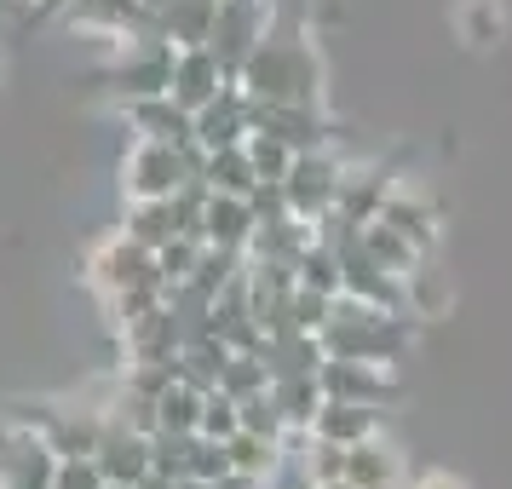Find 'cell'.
<instances>
[{
  "label": "cell",
  "mask_w": 512,
  "mask_h": 489,
  "mask_svg": "<svg viewBox=\"0 0 512 489\" xmlns=\"http://www.w3.org/2000/svg\"><path fill=\"white\" fill-rule=\"evenodd\" d=\"M225 449H231V466L236 472H248V478H271V472L282 466V438L236 432V438H225Z\"/></svg>",
  "instance_id": "cell-27"
},
{
  "label": "cell",
  "mask_w": 512,
  "mask_h": 489,
  "mask_svg": "<svg viewBox=\"0 0 512 489\" xmlns=\"http://www.w3.org/2000/svg\"><path fill=\"white\" fill-rule=\"evenodd\" d=\"M271 403L282 409L288 426H311L323 409V386H317V374H271Z\"/></svg>",
  "instance_id": "cell-22"
},
{
  "label": "cell",
  "mask_w": 512,
  "mask_h": 489,
  "mask_svg": "<svg viewBox=\"0 0 512 489\" xmlns=\"http://www.w3.org/2000/svg\"><path fill=\"white\" fill-rule=\"evenodd\" d=\"M196 259H202V236H173V242L156 248V271L167 277V288H185Z\"/></svg>",
  "instance_id": "cell-31"
},
{
  "label": "cell",
  "mask_w": 512,
  "mask_h": 489,
  "mask_svg": "<svg viewBox=\"0 0 512 489\" xmlns=\"http://www.w3.org/2000/svg\"><path fill=\"white\" fill-rule=\"evenodd\" d=\"M254 225H259L254 196H225V190H208V208H202V242L231 248V254H248Z\"/></svg>",
  "instance_id": "cell-12"
},
{
  "label": "cell",
  "mask_w": 512,
  "mask_h": 489,
  "mask_svg": "<svg viewBox=\"0 0 512 489\" xmlns=\"http://www.w3.org/2000/svg\"><path fill=\"white\" fill-rule=\"evenodd\" d=\"M323 397H346V403H369V409H392L403 386H397L392 363H369V357H328L317 369Z\"/></svg>",
  "instance_id": "cell-6"
},
{
  "label": "cell",
  "mask_w": 512,
  "mask_h": 489,
  "mask_svg": "<svg viewBox=\"0 0 512 489\" xmlns=\"http://www.w3.org/2000/svg\"><path fill=\"white\" fill-rule=\"evenodd\" d=\"M501 35V12H489V0H472V12H466V41L472 47H489Z\"/></svg>",
  "instance_id": "cell-35"
},
{
  "label": "cell",
  "mask_w": 512,
  "mask_h": 489,
  "mask_svg": "<svg viewBox=\"0 0 512 489\" xmlns=\"http://www.w3.org/2000/svg\"><path fill=\"white\" fill-rule=\"evenodd\" d=\"M242 403V432H259V438H282L288 432V420H282V409L271 403V386L254 397H236Z\"/></svg>",
  "instance_id": "cell-32"
},
{
  "label": "cell",
  "mask_w": 512,
  "mask_h": 489,
  "mask_svg": "<svg viewBox=\"0 0 512 489\" xmlns=\"http://www.w3.org/2000/svg\"><path fill=\"white\" fill-rule=\"evenodd\" d=\"M236 81L248 87V98H265V104H323V64H317L305 29H282V35L271 29L248 52Z\"/></svg>",
  "instance_id": "cell-1"
},
{
  "label": "cell",
  "mask_w": 512,
  "mask_h": 489,
  "mask_svg": "<svg viewBox=\"0 0 512 489\" xmlns=\"http://www.w3.org/2000/svg\"><path fill=\"white\" fill-rule=\"evenodd\" d=\"M110 489H139V484H110Z\"/></svg>",
  "instance_id": "cell-41"
},
{
  "label": "cell",
  "mask_w": 512,
  "mask_h": 489,
  "mask_svg": "<svg viewBox=\"0 0 512 489\" xmlns=\"http://www.w3.org/2000/svg\"><path fill=\"white\" fill-rule=\"evenodd\" d=\"M173 58H179V47H173V41H162L156 29L127 35V41H121V58L110 64V81H116L121 104L167 93V87H173Z\"/></svg>",
  "instance_id": "cell-4"
},
{
  "label": "cell",
  "mask_w": 512,
  "mask_h": 489,
  "mask_svg": "<svg viewBox=\"0 0 512 489\" xmlns=\"http://www.w3.org/2000/svg\"><path fill=\"white\" fill-rule=\"evenodd\" d=\"M317 489H351V484H346V478H334V484H317Z\"/></svg>",
  "instance_id": "cell-39"
},
{
  "label": "cell",
  "mask_w": 512,
  "mask_h": 489,
  "mask_svg": "<svg viewBox=\"0 0 512 489\" xmlns=\"http://www.w3.org/2000/svg\"><path fill=\"white\" fill-rule=\"evenodd\" d=\"M225 81H236V75L219 64V52L213 47H185L179 58H173V87H167V93L179 98L185 110H202L208 98H219Z\"/></svg>",
  "instance_id": "cell-13"
},
{
  "label": "cell",
  "mask_w": 512,
  "mask_h": 489,
  "mask_svg": "<svg viewBox=\"0 0 512 489\" xmlns=\"http://www.w3.org/2000/svg\"><path fill=\"white\" fill-rule=\"evenodd\" d=\"M294 271H300V282H305V288H317V294H328V300H334V294L346 288V271H340V254H334L328 242H311V248L300 254V265H294Z\"/></svg>",
  "instance_id": "cell-28"
},
{
  "label": "cell",
  "mask_w": 512,
  "mask_h": 489,
  "mask_svg": "<svg viewBox=\"0 0 512 489\" xmlns=\"http://www.w3.org/2000/svg\"><path fill=\"white\" fill-rule=\"evenodd\" d=\"M41 6H64V0H41Z\"/></svg>",
  "instance_id": "cell-42"
},
{
  "label": "cell",
  "mask_w": 512,
  "mask_h": 489,
  "mask_svg": "<svg viewBox=\"0 0 512 489\" xmlns=\"http://www.w3.org/2000/svg\"><path fill=\"white\" fill-rule=\"evenodd\" d=\"M248 133H254V98L242 81H225L219 98L196 110V139H202V150H225V144H242Z\"/></svg>",
  "instance_id": "cell-9"
},
{
  "label": "cell",
  "mask_w": 512,
  "mask_h": 489,
  "mask_svg": "<svg viewBox=\"0 0 512 489\" xmlns=\"http://www.w3.org/2000/svg\"><path fill=\"white\" fill-rule=\"evenodd\" d=\"M196 432L202 438H213V443H225V438H236L242 432V403H236L231 392H202V420H196Z\"/></svg>",
  "instance_id": "cell-30"
},
{
  "label": "cell",
  "mask_w": 512,
  "mask_h": 489,
  "mask_svg": "<svg viewBox=\"0 0 512 489\" xmlns=\"http://www.w3.org/2000/svg\"><path fill=\"white\" fill-rule=\"evenodd\" d=\"M397 478H403V461H397V449L380 432L346 449V484L351 489H397Z\"/></svg>",
  "instance_id": "cell-19"
},
{
  "label": "cell",
  "mask_w": 512,
  "mask_h": 489,
  "mask_svg": "<svg viewBox=\"0 0 512 489\" xmlns=\"http://www.w3.org/2000/svg\"><path fill=\"white\" fill-rule=\"evenodd\" d=\"M317 334H323L328 357L397 363V357L409 351V340H415V323H409V311H386V305L334 294V305H328V323L317 328Z\"/></svg>",
  "instance_id": "cell-2"
},
{
  "label": "cell",
  "mask_w": 512,
  "mask_h": 489,
  "mask_svg": "<svg viewBox=\"0 0 512 489\" xmlns=\"http://www.w3.org/2000/svg\"><path fill=\"white\" fill-rule=\"evenodd\" d=\"M254 127L288 139L294 150H328V121L317 104H265V98H254Z\"/></svg>",
  "instance_id": "cell-14"
},
{
  "label": "cell",
  "mask_w": 512,
  "mask_h": 489,
  "mask_svg": "<svg viewBox=\"0 0 512 489\" xmlns=\"http://www.w3.org/2000/svg\"><path fill=\"white\" fill-rule=\"evenodd\" d=\"M121 231L133 236V242H144V248H162V242H173L179 231V213H173V196H156V202H127V225Z\"/></svg>",
  "instance_id": "cell-23"
},
{
  "label": "cell",
  "mask_w": 512,
  "mask_h": 489,
  "mask_svg": "<svg viewBox=\"0 0 512 489\" xmlns=\"http://www.w3.org/2000/svg\"><path fill=\"white\" fill-rule=\"evenodd\" d=\"M380 415L386 409H369V403H346V397H323V409H317V420H311V438L323 443H363L380 432Z\"/></svg>",
  "instance_id": "cell-17"
},
{
  "label": "cell",
  "mask_w": 512,
  "mask_h": 489,
  "mask_svg": "<svg viewBox=\"0 0 512 489\" xmlns=\"http://www.w3.org/2000/svg\"><path fill=\"white\" fill-rule=\"evenodd\" d=\"M340 179H346V167L334 162L328 150H300L294 167H288V179H282V196H288V208L300 213V219L317 225L340 202Z\"/></svg>",
  "instance_id": "cell-8"
},
{
  "label": "cell",
  "mask_w": 512,
  "mask_h": 489,
  "mask_svg": "<svg viewBox=\"0 0 512 489\" xmlns=\"http://www.w3.org/2000/svg\"><path fill=\"white\" fill-rule=\"evenodd\" d=\"M392 185L397 179L386 173V167H346V179H340V202H334V208L346 213V219H357V225H369V219H380Z\"/></svg>",
  "instance_id": "cell-20"
},
{
  "label": "cell",
  "mask_w": 512,
  "mask_h": 489,
  "mask_svg": "<svg viewBox=\"0 0 512 489\" xmlns=\"http://www.w3.org/2000/svg\"><path fill=\"white\" fill-rule=\"evenodd\" d=\"M208 190H225V196H254L259 173L248 162V144H225V150H208Z\"/></svg>",
  "instance_id": "cell-24"
},
{
  "label": "cell",
  "mask_w": 512,
  "mask_h": 489,
  "mask_svg": "<svg viewBox=\"0 0 512 489\" xmlns=\"http://www.w3.org/2000/svg\"><path fill=\"white\" fill-rule=\"evenodd\" d=\"M403 311L420 317V323H432V317L449 311V277L432 265V254H420L415 265L403 271Z\"/></svg>",
  "instance_id": "cell-21"
},
{
  "label": "cell",
  "mask_w": 512,
  "mask_h": 489,
  "mask_svg": "<svg viewBox=\"0 0 512 489\" xmlns=\"http://www.w3.org/2000/svg\"><path fill=\"white\" fill-rule=\"evenodd\" d=\"M357 242H363V254H369V259H380V265H386V271H397V277H403V271H409V265L420 259V248H415V242H409L403 231H392L386 219H369Z\"/></svg>",
  "instance_id": "cell-25"
},
{
  "label": "cell",
  "mask_w": 512,
  "mask_h": 489,
  "mask_svg": "<svg viewBox=\"0 0 512 489\" xmlns=\"http://www.w3.org/2000/svg\"><path fill=\"white\" fill-rule=\"evenodd\" d=\"M64 24H70V29H87V35L127 41V35L156 29V12H150L144 0H64Z\"/></svg>",
  "instance_id": "cell-10"
},
{
  "label": "cell",
  "mask_w": 512,
  "mask_h": 489,
  "mask_svg": "<svg viewBox=\"0 0 512 489\" xmlns=\"http://www.w3.org/2000/svg\"><path fill=\"white\" fill-rule=\"evenodd\" d=\"M179 185H185L179 144L133 139V150L121 156V196H127V202H156V196H173Z\"/></svg>",
  "instance_id": "cell-5"
},
{
  "label": "cell",
  "mask_w": 512,
  "mask_h": 489,
  "mask_svg": "<svg viewBox=\"0 0 512 489\" xmlns=\"http://www.w3.org/2000/svg\"><path fill=\"white\" fill-rule=\"evenodd\" d=\"M52 489H110V478H104L98 455H58Z\"/></svg>",
  "instance_id": "cell-33"
},
{
  "label": "cell",
  "mask_w": 512,
  "mask_h": 489,
  "mask_svg": "<svg viewBox=\"0 0 512 489\" xmlns=\"http://www.w3.org/2000/svg\"><path fill=\"white\" fill-rule=\"evenodd\" d=\"M242 144H248V162H254L259 185H282V179H288V167H294V156H300V150H294L288 139L265 133V127H254V133H248Z\"/></svg>",
  "instance_id": "cell-26"
},
{
  "label": "cell",
  "mask_w": 512,
  "mask_h": 489,
  "mask_svg": "<svg viewBox=\"0 0 512 489\" xmlns=\"http://www.w3.org/2000/svg\"><path fill=\"white\" fill-rule=\"evenodd\" d=\"M127 121H133L139 139H162V144H190L196 139V110H185L173 93L133 98V104H127Z\"/></svg>",
  "instance_id": "cell-15"
},
{
  "label": "cell",
  "mask_w": 512,
  "mask_h": 489,
  "mask_svg": "<svg viewBox=\"0 0 512 489\" xmlns=\"http://www.w3.org/2000/svg\"><path fill=\"white\" fill-rule=\"evenodd\" d=\"M144 6H150V12H162V6H167V0H144Z\"/></svg>",
  "instance_id": "cell-40"
},
{
  "label": "cell",
  "mask_w": 512,
  "mask_h": 489,
  "mask_svg": "<svg viewBox=\"0 0 512 489\" xmlns=\"http://www.w3.org/2000/svg\"><path fill=\"white\" fill-rule=\"evenodd\" d=\"M271 0H219V18H213V35H208V47L219 52V64L225 70H242L248 64V52L271 35Z\"/></svg>",
  "instance_id": "cell-7"
},
{
  "label": "cell",
  "mask_w": 512,
  "mask_h": 489,
  "mask_svg": "<svg viewBox=\"0 0 512 489\" xmlns=\"http://www.w3.org/2000/svg\"><path fill=\"white\" fill-rule=\"evenodd\" d=\"M98 466H104L110 484H139V478L156 472V466H150V438L133 432V426H121V420H110V432L98 443Z\"/></svg>",
  "instance_id": "cell-16"
},
{
  "label": "cell",
  "mask_w": 512,
  "mask_h": 489,
  "mask_svg": "<svg viewBox=\"0 0 512 489\" xmlns=\"http://www.w3.org/2000/svg\"><path fill=\"white\" fill-rule=\"evenodd\" d=\"M213 489H265V478H248V472H225V478H213Z\"/></svg>",
  "instance_id": "cell-36"
},
{
  "label": "cell",
  "mask_w": 512,
  "mask_h": 489,
  "mask_svg": "<svg viewBox=\"0 0 512 489\" xmlns=\"http://www.w3.org/2000/svg\"><path fill=\"white\" fill-rule=\"evenodd\" d=\"M156 415H162V432H196L202 420V392L190 380H173L162 397H156Z\"/></svg>",
  "instance_id": "cell-29"
},
{
  "label": "cell",
  "mask_w": 512,
  "mask_h": 489,
  "mask_svg": "<svg viewBox=\"0 0 512 489\" xmlns=\"http://www.w3.org/2000/svg\"><path fill=\"white\" fill-rule=\"evenodd\" d=\"M173 489H213L208 478H173Z\"/></svg>",
  "instance_id": "cell-38"
},
{
  "label": "cell",
  "mask_w": 512,
  "mask_h": 489,
  "mask_svg": "<svg viewBox=\"0 0 512 489\" xmlns=\"http://www.w3.org/2000/svg\"><path fill=\"white\" fill-rule=\"evenodd\" d=\"M409 489H466V484H461V478H449V472H420Z\"/></svg>",
  "instance_id": "cell-37"
},
{
  "label": "cell",
  "mask_w": 512,
  "mask_h": 489,
  "mask_svg": "<svg viewBox=\"0 0 512 489\" xmlns=\"http://www.w3.org/2000/svg\"><path fill=\"white\" fill-rule=\"evenodd\" d=\"M305 472H311V484H334V478H346V443L311 438V449H305Z\"/></svg>",
  "instance_id": "cell-34"
},
{
  "label": "cell",
  "mask_w": 512,
  "mask_h": 489,
  "mask_svg": "<svg viewBox=\"0 0 512 489\" xmlns=\"http://www.w3.org/2000/svg\"><path fill=\"white\" fill-rule=\"evenodd\" d=\"M150 277H162V271H156V248L133 242L127 231L104 236L93 254L81 259V282L98 294V305H116L127 288H139V282H150ZM162 282H167V277H162Z\"/></svg>",
  "instance_id": "cell-3"
},
{
  "label": "cell",
  "mask_w": 512,
  "mask_h": 489,
  "mask_svg": "<svg viewBox=\"0 0 512 489\" xmlns=\"http://www.w3.org/2000/svg\"><path fill=\"white\" fill-rule=\"evenodd\" d=\"M213 18H219V0H167L156 12V35L173 41V47H208L213 35Z\"/></svg>",
  "instance_id": "cell-18"
},
{
  "label": "cell",
  "mask_w": 512,
  "mask_h": 489,
  "mask_svg": "<svg viewBox=\"0 0 512 489\" xmlns=\"http://www.w3.org/2000/svg\"><path fill=\"white\" fill-rule=\"evenodd\" d=\"M380 219H386L392 231H403V236H409V242H415L420 254H438L443 213H438V202H432L426 190H415V185H392V196H386V208H380Z\"/></svg>",
  "instance_id": "cell-11"
}]
</instances>
